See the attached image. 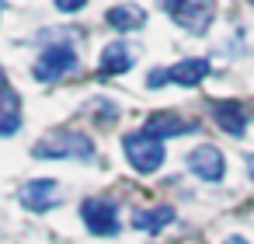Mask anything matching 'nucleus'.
Listing matches in <instances>:
<instances>
[{"mask_svg": "<svg viewBox=\"0 0 254 244\" xmlns=\"http://www.w3.org/2000/svg\"><path fill=\"white\" fill-rule=\"evenodd\" d=\"M185 161H188V171H191L195 178H202V181H223V174H226L223 150L212 147V143H198Z\"/></svg>", "mask_w": 254, "mask_h": 244, "instance_id": "6e6552de", "label": "nucleus"}, {"mask_svg": "<svg viewBox=\"0 0 254 244\" xmlns=\"http://www.w3.org/2000/svg\"><path fill=\"white\" fill-rule=\"evenodd\" d=\"M94 105H98V108H94V119H98V126H112V122L119 119V105H115L112 98H105V101L98 98Z\"/></svg>", "mask_w": 254, "mask_h": 244, "instance_id": "2eb2a0df", "label": "nucleus"}, {"mask_svg": "<svg viewBox=\"0 0 254 244\" xmlns=\"http://www.w3.org/2000/svg\"><path fill=\"white\" fill-rule=\"evenodd\" d=\"M80 216H84V227L94 234V237H115L119 234V206L105 195H91L80 202Z\"/></svg>", "mask_w": 254, "mask_h": 244, "instance_id": "39448f33", "label": "nucleus"}, {"mask_svg": "<svg viewBox=\"0 0 254 244\" xmlns=\"http://www.w3.org/2000/svg\"><path fill=\"white\" fill-rule=\"evenodd\" d=\"M150 136H157V140H171V136H185V133H195L198 126L191 122V119H181V115H174V112H153L150 119H146V126H143Z\"/></svg>", "mask_w": 254, "mask_h": 244, "instance_id": "9d476101", "label": "nucleus"}, {"mask_svg": "<svg viewBox=\"0 0 254 244\" xmlns=\"http://www.w3.org/2000/svg\"><path fill=\"white\" fill-rule=\"evenodd\" d=\"M209 60L202 56H191V60H181L174 67H167V84H178V87H198L205 77H209Z\"/></svg>", "mask_w": 254, "mask_h": 244, "instance_id": "9b49d317", "label": "nucleus"}, {"mask_svg": "<svg viewBox=\"0 0 254 244\" xmlns=\"http://www.w3.org/2000/svg\"><path fill=\"white\" fill-rule=\"evenodd\" d=\"M160 7L191 35H205L216 18V0H160Z\"/></svg>", "mask_w": 254, "mask_h": 244, "instance_id": "20e7f679", "label": "nucleus"}, {"mask_svg": "<svg viewBox=\"0 0 254 244\" xmlns=\"http://www.w3.org/2000/svg\"><path fill=\"white\" fill-rule=\"evenodd\" d=\"M53 4H56V11H63V14H77V11L87 7V0H53Z\"/></svg>", "mask_w": 254, "mask_h": 244, "instance_id": "dca6fc26", "label": "nucleus"}, {"mask_svg": "<svg viewBox=\"0 0 254 244\" xmlns=\"http://www.w3.org/2000/svg\"><path fill=\"white\" fill-rule=\"evenodd\" d=\"M209 108H212L216 126H219L226 136H237V140L247 133V126H251V119H254V108H247L244 101H209Z\"/></svg>", "mask_w": 254, "mask_h": 244, "instance_id": "0eeeda50", "label": "nucleus"}, {"mask_svg": "<svg viewBox=\"0 0 254 244\" xmlns=\"http://www.w3.org/2000/svg\"><path fill=\"white\" fill-rule=\"evenodd\" d=\"M178 216H174V206H150V209H139L132 216V227L136 230H146V234H160L164 227H171Z\"/></svg>", "mask_w": 254, "mask_h": 244, "instance_id": "ddd939ff", "label": "nucleus"}, {"mask_svg": "<svg viewBox=\"0 0 254 244\" xmlns=\"http://www.w3.org/2000/svg\"><path fill=\"white\" fill-rule=\"evenodd\" d=\"M122 150H126L129 164H132L139 174H153V171H160V167H164V161H167L164 140L150 136L146 129L126 133V136H122Z\"/></svg>", "mask_w": 254, "mask_h": 244, "instance_id": "f03ea898", "label": "nucleus"}, {"mask_svg": "<svg viewBox=\"0 0 254 244\" xmlns=\"http://www.w3.org/2000/svg\"><path fill=\"white\" fill-rule=\"evenodd\" d=\"M167 84V67H157V70H150V77H146V87L153 91V87H164Z\"/></svg>", "mask_w": 254, "mask_h": 244, "instance_id": "f3484780", "label": "nucleus"}, {"mask_svg": "<svg viewBox=\"0 0 254 244\" xmlns=\"http://www.w3.org/2000/svg\"><path fill=\"white\" fill-rule=\"evenodd\" d=\"M105 25L115 32H139L146 25V11L139 4H115L105 11Z\"/></svg>", "mask_w": 254, "mask_h": 244, "instance_id": "f8f14e48", "label": "nucleus"}, {"mask_svg": "<svg viewBox=\"0 0 254 244\" xmlns=\"http://www.w3.org/2000/svg\"><path fill=\"white\" fill-rule=\"evenodd\" d=\"M132 63H136V56H132V49H129L126 42H108V46L101 49V56H98L101 77H122V74L132 70Z\"/></svg>", "mask_w": 254, "mask_h": 244, "instance_id": "1a4fd4ad", "label": "nucleus"}, {"mask_svg": "<svg viewBox=\"0 0 254 244\" xmlns=\"http://www.w3.org/2000/svg\"><path fill=\"white\" fill-rule=\"evenodd\" d=\"M73 70H80V53H77L73 46H66V42H53V46H46V49L39 53V60L32 63V77L42 81V84H49V81H63V77L73 74Z\"/></svg>", "mask_w": 254, "mask_h": 244, "instance_id": "7ed1b4c3", "label": "nucleus"}, {"mask_svg": "<svg viewBox=\"0 0 254 244\" xmlns=\"http://www.w3.org/2000/svg\"><path fill=\"white\" fill-rule=\"evenodd\" d=\"M226 244H251V241H244V237H226Z\"/></svg>", "mask_w": 254, "mask_h": 244, "instance_id": "aec40b11", "label": "nucleus"}, {"mask_svg": "<svg viewBox=\"0 0 254 244\" xmlns=\"http://www.w3.org/2000/svg\"><path fill=\"white\" fill-rule=\"evenodd\" d=\"M32 154L39 161H94L98 147L87 133H77V129H60L46 140H39L32 147Z\"/></svg>", "mask_w": 254, "mask_h": 244, "instance_id": "f257e3e1", "label": "nucleus"}, {"mask_svg": "<svg viewBox=\"0 0 254 244\" xmlns=\"http://www.w3.org/2000/svg\"><path fill=\"white\" fill-rule=\"evenodd\" d=\"M244 161H247V174H251V181H254V154H247Z\"/></svg>", "mask_w": 254, "mask_h": 244, "instance_id": "6ab92c4d", "label": "nucleus"}, {"mask_svg": "<svg viewBox=\"0 0 254 244\" xmlns=\"http://www.w3.org/2000/svg\"><path fill=\"white\" fill-rule=\"evenodd\" d=\"M4 11H7V0H0V18H4Z\"/></svg>", "mask_w": 254, "mask_h": 244, "instance_id": "412c9836", "label": "nucleus"}, {"mask_svg": "<svg viewBox=\"0 0 254 244\" xmlns=\"http://www.w3.org/2000/svg\"><path fill=\"white\" fill-rule=\"evenodd\" d=\"M247 4H251V7H254V0H247Z\"/></svg>", "mask_w": 254, "mask_h": 244, "instance_id": "4be33fe9", "label": "nucleus"}, {"mask_svg": "<svg viewBox=\"0 0 254 244\" xmlns=\"http://www.w3.org/2000/svg\"><path fill=\"white\" fill-rule=\"evenodd\" d=\"M60 199H63V192H60V181H53V178H32L18 188V202L32 213H46V209L60 206Z\"/></svg>", "mask_w": 254, "mask_h": 244, "instance_id": "423d86ee", "label": "nucleus"}, {"mask_svg": "<svg viewBox=\"0 0 254 244\" xmlns=\"http://www.w3.org/2000/svg\"><path fill=\"white\" fill-rule=\"evenodd\" d=\"M21 98L14 91H7L4 98H0V136H14L21 129Z\"/></svg>", "mask_w": 254, "mask_h": 244, "instance_id": "4468645a", "label": "nucleus"}, {"mask_svg": "<svg viewBox=\"0 0 254 244\" xmlns=\"http://www.w3.org/2000/svg\"><path fill=\"white\" fill-rule=\"evenodd\" d=\"M11 91V84H7V74H4V67H0V98H4Z\"/></svg>", "mask_w": 254, "mask_h": 244, "instance_id": "a211bd4d", "label": "nucleus"}]
</instances>
